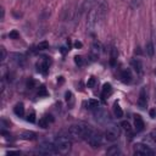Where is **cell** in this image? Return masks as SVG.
Returning <instances> with one entry per match:
<instances>
[{
	"mask_svg": "<svg viewBox=\"0 0 156 156\" xmlns=\"http://www.w3.org/2000/svg\"><path fill=\"white\" fill-rule=\"evenodd\" d=\"M138 105L140 108H145L147 105V96H146V90L145 88H141L140 94H139V99H138Z\"/></svg>",
	"mask_w": 156,
	"mask_h": 156,
	"instance_id": "cell-8",
	"label": "cell"
},
{
	"mask_svg": "<svg viewBox=\"0 0 156 156\" xmlns=\"http://www.w3.org/2000/svg\"><path fill=\"white\" fill-rule=\"evenodd\" d=\"M74 46H76L77 49H78V48H82V43H80V41H76V43H74Z\"/></svg>",
	"mask_w": 156,
	"mask_h": 156,
	"instance_id": "cell-38",
	"label": "cell"
},
{
	"mask_svg": "<svg viewBox=\"0 0 156 156\" xmlns=\"http://www.w3.org/2000/svg\"><path fill=\"white\" fill-rule=\"evenodd\" d=\"M113 112H115V115H116V117H117V118H121V117L123 116V111H122L121 106H119L117 102H115V104H113Z\"/></svg>",
	"mask_w": 156,
	"mask_h": 156,
	"instance_id": "cell-22",
	"label": "cell"
},
{
	"mask_svg": "<svg viewBox=\"0 0 156 156\" xmlns=\"http://www.w3.org/2000/svg\"><path fill=\"white\" fill-rule=\"evenodd\" d=\"M150 116H151L152 118H154V117H156V110H154V108H152V110H150Z\"/></svg>",
	"mask_w": 156,
	"mask_h": 156,
	"instance_id": "cell-37",
	"label": "cell"
},
{
	"mask_svg": "<svg viewBox=\"0 0 156 156\" xmlns=\"http://www.w3.org/2000/svg\"><path fill=\"white\" fill-rule=\"evenodd\" d=\"M35 136H37V134H35L34 132H29V130L22 132V133L20 134V138L26 139V140H33V139H35Z\"/></svg>",
	"mask_w": 156,
	"mask_h": 156,
	"instance_id": "cell-18",
	"label": "cell"
},
{
	"mask_svg": "<svg viewBox=\"0 0 156 156\" xmlns=\"http://www.w3.org/2000/svg\"><path fill=\"white\" fill-rule=\"evenodd\" d=\"M54 145H55V147L57 150V154L66 155V154L69 152L71 146H72V143H71V140L67 136H57L54 140Z\"/></svg>",
	"mask_w": 156,
	"mask_h": 156,
	"instance_id": "cell-3",
	"label": "cell"
},
{
	"mask_svg": "<svg viewBox=\"0 0 156 156\" xmlns=\"http://www.w3.org/2000/svg\"><path fill=\"white\" fill-rule=\"evenodd\" d=\"M13 112H15L18 117H22V116L24 115V106H23V104H22V102L17 104V105L13 107Z\"/></svg>",
	"mask_w": 156,
	"mask_h": 156,
	"instance_id": "cell-19",
	"label": "cell"
},
{
	"mask_svg": "<svg viewBox=\"0 0 156 156\" xmlns=\"http://www.w3.org/2000/svg\"><path fill=\"white\" fill-rule=\"evenodd\" d=\"M129 2H130V7L132 9H136L143 4V0H129Z\"/></svg>",
	"mask_w": 156,
	"mask_h": 156,
	"instance_id": "cell-26",
	"label": "cell"
},
{
	"mask_svg": "<svg viewBox=\"0 0 156 156\" xmlns=\"http://www.w3.org/2000/svg\"><path fill=\"white\" fill-rule=\"evenodd\" d=\"M106 154L107 155H111V156H116V155H119L121 154V150H119V147L117 145H113V146H111L110 149L106 150Z\"/></svg>",
	"mask_w": 156,
	"mask_h": 156,
	"instance_id": "cell-20",
	"label": "cell"
},
{
	"mask_svg": "<svg viewBox=\"0 0 156 156\" xmlns=\"http://www.w3.org/2000/svg\"><path fill=\"white\" fill-rule=\"evenodd\" d=\"M111 93H112V87H111V84L105 83V84L102 85V90H101V98H102V99H106L108 95H111Z\"/></svg>",
	"mask_w": 156,
	"mask_h": 156,
	"instance_id": "cell-15",
	"label": "cell"
},
{
	"mask_svg": "<svg viewBox=\"0 0 156 156\" xmlns=\"http://www.w3.org/2000/svg\"><path fill=\"white\" fill-rule=\"evenodd\" d=\"M49 48V43L48 41H40L38 45H37V49L38 50H46Z\"/></svg>",
	"mask_w": 156,
	"mask_h": 156,
	"instance_id": "cell-27",
	"label": "cell"
},
{
	"mask_svg": "<svg viewBox=\"0 0 156 156\" xmlns=\"http://www.w3.org/2000/svg\"><path fill=\"white\" fill-rule=\"evenodd\" d=\"M0 55H1V56H0V60L4 62V61L6 60V55H7V54H6V50H5V48H4V46H1V48H0Z\"/></svg>",
	"mask_w": 156,
	"mask_h": 156,
	"instance_id": "cell-29",
	"label": "cell"
},
{
	"mask_svg": "<svg viewBox=\"0 0 156 156\" xmlns=\"http://www.w3.org/2000/svg\"><path fill=\"white\" fill-rule=\"evenodd\" d=\"M65 96H66V101H67V105L71 107V106L73 105V101H74V99H73V94H72L71 91H66Z\"/></svg>",
	"mask_w": 156,
	"mask_h": 156,
	"instance_id": "cell-23",
	"label": "cell"
},
{
	"mask_svg": "<svg viewBox=\"0 0 156 156\" xmlns=\"http://www.w3.org/2000/svg\"><path fill=\"white\" fill-rule=\"evenodd\" d=\"M149 138H150V139H151L154 143H156V129H154V130H151V132H150Z\"/></svg>",
	"mask_w": 156,
	"mask_h": 156,
	"instance_id": "cell-34",
	"label": "cell"
},
{
	"mask_svg": "<svg viewBox=\"0 0 156 156\" xmlns=\"http://www.w3.org/2000/svg\"><path fill=\"white\" fill-rule=\"evenodd\" d=\"M94 129L85 123H78V124H73L68 128V134L77 140H87V138L90 135V133Z\"/></svg>",
	"mask_w": 156,
	"mask_h": 156,
	"instance_id": "cell-2",
	"label": "cell"
},
{
	"mask_svg": "<svg viewBox=\"0 0 156 156\" xmlns=\"http://www.w3.org/2000/svg\"><path fill=\"white\" fill-rule=\"evenodd\" d=\"M134 126H135L136 132H141L144 129L145 124H144V121H143L141 116H139V115H135L134 116Z\"/></svg>",
	"mask_w": 156,
	"mask_h": 156,
	"instance_id": "cell-13",
	"label": "cell"
},
{
	"mask_svg": "<svg viewBox=\"0 0 156 156\" xmlns=\"http://www.w3.org/2000/svg\"><path fill=\"white\" fill-rule=\"evenodd\" d=\"M74 62H76V65H78V66H82L83 63H84V60H83V57L82 56H74Z\"/></svg>",
	"mask_w": 156,
	"mask_h": 156,
	"instance_id": "cell-31",
	"label": "cell"
},
{
	"mask_svg": "<svg viewBox=\"0 0 156 156\" xmlns=\"http://www.w3.org/2000/svg\"><path fill=\"white\" fill-rule=\"evenodd\" d=\"M130 65L134 68V71L136 72V74H143V65L139 60H132Z\"/></svg>",
	"mask_w": 156,
	"mask_h": 156,
	"instance_id": "cell-16",
	"label": "cell"
},
{
	"mask_svg": "<svg viewBox=\"0 0 156 156\" xmlns=\"http://www.w3.org/2000/svg\"><path fill=\"white\" fill-rule=\"evenodd\" d=\"M88 104H89V107H90V108H96V107H99V101H98V100L90 99V100L88 101Z\"/></svg>",
	"mask_w": 156,
	"mask_h": 156,
	"instance_id": "cell-28",
	"label": "cell"
},
{
	"mask_svg": "<svg viewBox=\"0 0 156 156\" xmlns=\"http://www.w3.org/2000/svg\"><path fill=\"white\" fill-rule=\"evenodd\" d=\"M107 12V5L104 1L98 2L89 12H88V20H87V28L89 30H94L105 18Z\"/></svg>",
	"mask_w": 156,
	"mask_h": 156,
	"instance_id": "cell-1",
	"label": "cell"
},
{
	"mask_svg": "<svg viewBox=\"0 0 156 156\" xmlns=\"http://www.w3.org/2000/svg\"><path fill=\"white\" fill-rule=\"evenodd\" d=\"M87 143L91 146V147H99L102 144V134L98 130H93L90 133V135L87 138Z\"/></svg>",
	"mask_w": 156,
	"mask_h": 156,
	"instance_id": "cell-4",
	"label": "cell"
},
{
	"mask_svg": "<svg viewBox=\"0 0 156 156\" xmlns=\"http://www.w3.org/2000/svg\"><path fill=\"white\" fill-rule=\"evenodd\" d=\"M45 94H46L45 88H44V87H41V88H40V91H39V95H45Z\"/></svg>",
	"mask_w": 156,
	"mask_h": 156,
	"instance_id": "cell-36",
	"label": "cell"
},
{
	"mask_svg": "<svg viewBox=\"0 0 156 156\" xmlns=\"http://www.w3.org/2000/svg\"><path fill=\"white\" fill-rule=\"evenodd\" d=\"M38 152L43 154V155H55L57 154V150L54 145V143H43L39 147H38Z\"/></svg>",
	"mask_w": 156,
	"mask_h": 156,
	"instance_id": "cell-7",
	"label": "cell"
},
{
	"mask_svg": "<svg viewBox=\"0 0 156 156\" xmlns=\"http://www.w3.org/2000/svg\"><path fill=\"white\" fill-rule=\"evenodd\" d=\"M9 37H10V39H18L20 38V33L17 30H11Z\"/></svg>",
	"mask_w": 156,
	"mask_h": 156,
	"instance_id": "cell-30",
	"label": "cell"
},
{
	"mask_svg": "<svg viewBox=\"0 0 156 156\" xmlns=\"http://www.w3.org/2000/svg\"><path fill=\"white\" fill-rule=\"evenodd\" d=\"M54 118L51 116H45V117H41L39 119V127L41 128H48L49 127V122H52Z\"/></svg>",
	"mask_w": 156,
	"mask_h": 156,
	"instance_id": "cell-17",
	"label": "cell"
},
{
	"mask_svg": "<svg viewBox=\"0 0 156 156\" xmlns=\"http://www.w3.org/2000/svg\"><path fill=\"white\" fill-rule=\"evenodd\" d=\"M37 69H38V72H40V73H43V74L48 73V69H49V62H48L46 57H43V60H41L40 62L37 63Z\"/></svg>",
	"mask_w": 156,
	"mask_h": 156,
	"instance_id": "cell-11",
	"label": "cell"
},
{
	"mask_svg": "<svg viewBox=\"0 0 156 156\" xmlns=\"http://www.w3.org/2000/svg\"><path fill=\"white\" fill-rule=\"evenodd\" d=\"M104 136H105V139H106L107 141H110V143L116 141V140L119 138V129H118V127H116V126H110V127L105 130Z\"/></svg>",
	"mask_w": 156,
	"mask_h": 156,
	"instance_id": "cell-5",
	"label": "cell"
},
{
	"mask_svg": "<svg viewBox=\"0 0 156 156\" xmlns=\"http://www.w3.org/2000/svg\"><path fill=\"white\" fill-rule=\"evenodd\" d=\"M121 127L127 132V133H130L132 132V127H130V123L129 122H127V121H123L122 123H121Z\"/></svg>",
	"mask_w": 156,
	"mask_h": 156,
	"instance_id": "cell-25",
	"label": "cell"
},
{
	"mask_svg": "<svg viewBox=\"0 0 156 156\" xmlns=\"http://www.w3.org/2000/svg\"><path fill=\"white\" fill-rule=\"evenodd\" d=\"M121 78H122V82L123 83H130L132 82V72L130 69H123L122 73H121Z\"/></svg>",
	"mask_w": 156,
	"mask_h": 156,
	"instance_id": "cell-14",
	"label": "cell"
},
{
	"mask_svg": "<svg viewBox=\"0 0 156 156\" xmlns=\"http://www.w3.org/2000/svg\"><path fill=\"white\" fill-rule=\"evenodd\" d=\"M96 0H84L82 6H80V13L83 12H87V11H90L95 5H96Z\"/></svg>",
	"mask_w": 156,
	"mask_h": 156,
	"instance_id": "cell-10",
	"label": "cell"
},
{
	"mask_svg": "<svg viewBox=\"0 0 156 156\" xmlns=\"http://www.w3.org/2000/svg\"><path fill=\"white\" fill-rule=\"evenodd\" d=\"M16 58H13V61L17 63V65H23V62H24V56L23 55H21V54H12Z\"/></svg>",
	"mask_w": 156,
	"mask_h": 156,
	"instance_id": "cell-24",
	"label": "cell"
},
{
	"mask_svg": "<svg viewBox=\"0 0 156 156\" xmlns=\"http://www.w3.org/2000/svg\"><path fill=\"white\" fill-rule=\"evenodd\" d=\"M95 83H96V79H95L94 77H91V78H89V80H88L87 85H88V88H94Z\"/></svg>",
	"mask_w": 156,
	"mask_h": 156,
	"instance_id": "cell-32",
	"label": "cell"
},
{
	"mask_svg": "<svg viewBox=\"0 0 156 156\" xmlns=\"http://www.w3.org/2000/svg\"><path fill=\"white\" fill-rule=\"evenodd\" d=\"M94 115H95V117H96V119H98L99 122H105V121L107 119V117H108V115L106 113V111H105V110H102L100 106L95 108Z\"/></svg>",
	"mask_w": 156,
	"mask_h": 156,
	"instance_id": "cell-9",
	"label": "cell"
},
{
	"mask_svg": "<svg viewBox=\"0 0 156 156\" xmlns=\"http://www.w3.org/2000/svg\"><path fill=\"white\" fill-rule=\"evenodd\" d=\"M27 121L30 122V123H33V122L35 121V113H34V112H30V113L27 116Z\"/></svg>",
	"mask_w": 156,
	"mask_h": 156,
	"instance_id": "cell-33",
	"label": "cell"
},
{
	"mask_svg": "<svg viewBox=\"0 0 156 156\" xmlns=\"http://www.w3.org/2000/svg\"><path fill=\"white\" fill-rule=\"evenodd\" d=\"M1 20H4V9H1Z\"/></svg>",
	"mask_w": 156,
	"mask_h": 156,
	"instance_id": "cell-39",
	"label": "cell"
},
{
	"mask_svg": "<svg viewBox=\"0 0 156 156\" xmlns=\"http://www.w3.org/2000/svg\"><path fill=\"white\" fill-rule=\"evenodd\" d=\"M145 51H146V54H147L149 56H154V54H155V46H154L152 41H149V43L146 44Z\"/></svg>",
	"mask_w": 156,
	"mask_h": 156,
	"instance_id": "cell-21",
	"label": "cell"
},
{
	"mask_svg": "<svg viewBox=\"0 0 156 156\" xmlns=\"http://www.w3.org/2000/svg\"><path fill=\"white\" fill-rule=\"evenodd\" d=\"M33 85H34V80H33V79H29V80L27 82V87H28L29 89H32Z\"/></svg>",
	"mask_w": 156,
	"mask_h": 156,
	"instance_id": "cell-35",
	"label": "cell"
},
{
	"mask_svg": "<svg viewBox=\"0 0 156 156\" xmlns=\"http://www.w3.org/2000/svg\"><path fill=\"white\" fill-rule=\"evenodd\" d=\"M155 152L152 149H150L147 145L144 144H136L134 145V155H140V156H152Z\"/></svg>",
	"mask_w": 156,
	"mask_h": 156,
	"instance_id": "cell-6",
	"label": "cell"
},
{
	"mask_svg": "<svg viewBox=\"0 0 156 156\" xmlns=\"http://www.w3.org/2000/svg\"><path fill=\"white\" fill-rule=\"evenodd\" d=\"M101 44L100 43H98V41H94L93 43V45H91V57H93V60H95V58H98L99 57V55H100V52H101Z\"/></svg>",
	"mask_w": 156,
	"mask_h": 156,
	"instance_id": "cell-12",
	"label": "cell"
}]
</instances>
